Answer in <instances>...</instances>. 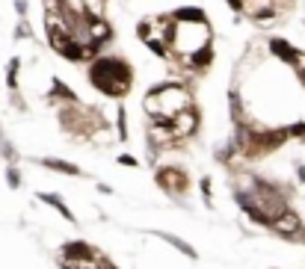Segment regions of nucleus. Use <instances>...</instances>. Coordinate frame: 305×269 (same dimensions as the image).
Instances as JSON below:
<instances>
[{"instance_id": "1", "label": "nucleus", "mask_w": 305, "mask_h": 269, "mask_svg": "<svg viewBox=\"0 0 305 269\" xmlns=\"http://www.w3.org/2000/svg\"><path fill=\"white\" fill-rule=\"evenodd\" d=\"M175 24L169 33V56L166 59H190L213 45V30L210 21L202 9L196 6H184L175 9Z\"/></svg>"}, {"instance_id": "2", "label": "nucleus", "mask_w": 305, "mask_h": 269, "mask_svg": "<svg viewBox=\"0 0 305 269\" xmlns=\"http://www.w3.org/2000/svg\"><path fill=\"white\" fill-rule=\"evenodd\" d=\"M89 83L107 98H125L133 89V65L125 56L98 54L89 62Z\"/></svg>"}, {"instance_id": "3", "label": "nucleus", "mask_w": 305, "mask_h": 269, "mask_svg": "<svg viewBox=\"0 0 305 269\" xmlns=\"http://www.w3.org/2000/svg\"><path fill=\"white\" fill-rule=\"evenodd\" d=\"M196 107L193 89L178 83V80H166L154 89H148V95L142 98V109L148 119H172V115Z\"/></svg>"}, {"instance_id": "4", "label": "nucleus", "mask_w": 305, "mask_h": 269, "mask_svg": "<svg viewBox=\"0 0 305 269\" xmlns=\"http://www.w3.org/2000/svg\"><path fill=\"white\" fill-rule=\"evenodd\" d=\"M270 231L273 234H279L282 240H290V243H302L305 240V228H302V219L287 207L282 216H276L273 222H270Z\"/></svg>"}, {"instance_id": "5", "label": "nucleus", "mask_w": 305, "mask_h": 269, "mask_svg": "<svg viewBox=\"0 0 305 269\" xmlns=\"http://www.w3.org/2000/svg\"><path fill=\"white\" fill-rule=\"evenodd\" d=\"M154 180L163 186V192H169V196H181V192H187V175H184V169H178V166H163V169H157Z\"/></svg>"}, {"instance_id": "6", "label": "nucleus", "mask_w": 305, "mask_h": 269, "mask_svg": "<svg viewBox=\"0 0 305 269\" xmlns=\"http://www.w3.org/2000/svg\"><path fill=\"white\" fill-rule=\"evenodd\" d=\"M169 125H172V133H175V139H178V142H181V139H187V136H193V133L199 130V109H196V107H190V109H184V112L172 115Z\"/></svg>"}, {"instance_id": "7", "label": "nucleus", "mask_w": 305, "mask_h": 269, "mask_svg": "<svg viewBox=\"0 0 305 269\" xmlns=\"http://www.w3.org/2000/svg\"><path fill=\"white\" fill-rule=\"evenodd\" d=\"M267 48H270V56H276L279 62H285L287 68H293L296 65V59H299V48H293L287 38H279V36H270L267 38Z\"/></svg>"}, {"instance_id": "8", "label": "nucleus", "mask_w": 305, "mask_h": 269, "mask_svg": "<svg viewBox=\"0 0 305 269\" xmlns=\"http://www.w3.org/2000/svg\"><path fill=\"white\" fill-rule=\"evenodd\" d=\"M89 36H92V42L95 48H104L107 42H113V24L107 18H89Z\"/></svg>"}, {"instance_id": "9", "label": "nucleus", "mask_w": 305, "mask_h": 269, "mask_svg": "<svg viewBox=\"0 0 305 269\" xmlns=\"http://www.w3.org/2000/svg\"><path fill=\"white\" fill-rule=\"evenodd\" d=\"M92 257H95V251L86 243H65L62 246V260H68V263H89Z\"/></svg>"}, {"instance_id": "10", "label": "nucleus", "mask_w": 305, "mask_h": 269, "mask_svg": "<svg viewBox=\"0 0 305 269\" xmlns=\"http://www.w3.org/2000/svg\"><path fill=\"white\" fill-rule=\"evenodd\" d=\"M45 169H51V172H59V175H74L77 178L80 175V169L74 166V163H68V160H57V157H45V160H39Z\"/></svg>"}, {"instance_id": "11", "label": "nucleus", "mask_w": 305, "mask_h": 269, "mask_svg": "<svg viewBox=\"0 0 305 269\" xmlns=\"http://www.w3.org/2000/svg\"><path fill=\"white\" fill-rule=\"evenodd\" d=\"M157 237H160V240H166V243H169L172 249H178L181 254H187L190 260H196V257H199V251H196L193 246H190V243H184V240H178L175 234H163V231H157Z\"/></svg>"}, {"instance_id": "12", "label": "nucleus", "mask_w": 305, "mask_h": 269, "mask_svg": "<svg viewBox=\"0 0 305 269\" xmlns=\"http://www.w3.org/2000/svg\"><path fill=\"white\" fill-rule=\"evenodd\" d=\"M39 198H42L45 204H51V207H54V210H57V213H59V216L65 219V222H74V213L68 210V204H65L62 198H57V196H51V192H39Z\"/></svg>"}, {"instance_id": "13", "label": "nucleus", "mask_w": 305, "mask_h": 269, "mask_svg": "<svg viewBox=\"0 0 305 269\" xmlns=\"http://www.w3.org/2000/svg\"><path fill=\"white\" fill-rule=\"evenodd\" d=\"M107 3L110 0H83V15L86 18H107Z\"/></svg>"}, {"instance_id": "14", "label": "nucleus", "mask_w": 305, "mask_h": 269, "mask_svg": "<svg viewBox=\"0 0 305 269\" xmlns=\"http://www.w3.org/2000/svg\"><path fill=\"white\" fill-rule=\"evenodd\" d=\"M18 71H21V59L12 56V59L6 62V89H9V92H18Z\"/></svg>"}, {"instance_id": "15", "label": "nucleus", "mask_w": 305, "mask_h": 269, "mask_svg": "<svg viewBox=\"0 0 305 269\" xmlns=\"http://www.w3.org/2000/svg\"><path fill=\"white\" fill-rule=\"evenodd\" d=\"M15 38H21V42H33V38H36L27 18H18V24H15Z\"/></svg>"}, {"instance_id": "16", "label": "nucleus", "mask_w": 305, "mask_h": 269, "mask_svg": "<svg viewBox=\"0 0 305 269\" xmlns=\"http://www.w3.org/2000/svg\"><path fill=\"white\" fill-rule=\"evenodd\" d=\"M116 127H119V139L125 142V139H128V112H125L122 104H119V109H116Z\"/></svg>"}, {"instance_id": "17", "label": "nucleus", "mask_w": 305, "mask_h": 269, "mask_svg": "<svg viewBox=\"0 0 305 269\" xmlns=\"http://www.w3.org/2000/svg\"><path fill=\"white\" fill-rule=\"evenodd\" d=\"M6 183H9L12 189H18V186H21V172L15 169V163H9V166H6Z\"/></svg>"}, {"instance_id": "18", "label": "nucleus", "mask_w": 305, "mask_h": 269, "mask_svg": "<svg viewBox=\"0 0 305 269\" xmlns=\"http://www.w3.org/2000/svg\"><path fill=\"white\" fill-rule=\"evenodd\" d=\"M15 12H18V18H27V12H30V0H15Z\"/></svg>"}, {"instance_id": "19", "label": "nucleus", "mask_w": 305, "mask_h": 269, "mask_svg": "<svg viewBox=\"0 0 305 269\" xmlns=\"http://www.w3.org/2000/svg\"><path fill=\"white\" fill-rule=\"evenodd\" d=\"M119 163H122V166H139V160L133 157V154H122V157H119Z\"/></svg>"}, {"instance_id": "20", "label": "nucleus", "mask_w": 305, "mask_h": 269, "mask_svg": "<svg viewBox=\"0 0 305 269\" xmlns=\"http://www.w3.org/2000/svg\"><path fill=\"white\" fill-rule=\"evenodd\" d=\"M296 175H299V180L305 183V166H299V172H296Z\"/></svg>"}, {"instance_id": "21", "label": "nucleus", "mask_w": 305, "mask_h": 269, "mask_svg": "<svg viewBox=\"0 0 305 269\" xmlns=\"http://www.w3.org/2000/svg\"><path fill=\"white\" fill-rule=\"evenodd\" d=\"M299 80H302V89H305V74H299Z\"/></svg>"}]
</instances>
